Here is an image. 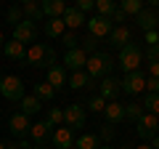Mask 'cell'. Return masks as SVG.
<instances>
[{
    "label": "cell",
    "mask_w": 159,
    "mask_h": 149,
    "mask_svg": "<svg viewBox=\"0 0 159 149\" xmlns=\"http://www.w3.org/2000/svg\"><path fill=\"white\" fill-rule=\"evenodd\" d=\"M24 61L32 64V67H45L48 69V67L56 64V51H53L51 46H45V43H34V46L27 51Z\"/></svg>",
    "instance_id": "1"
},
{
    "label": "cell",
    "mask_w": 159,
    "mask_h": 149,
    "mask_svg": "<svg viewBox=\"0 0 159 149\" xmlns=\"http://www.w3.org/2000/svg\"><path fill=\"white\" fill-rule=\"evenodd\" d=\"M85 72L90 80H96V77H109L111 74V53H93V56H88V64H85Z\"/></svg>",
    "instance_id": "2"
},
{
    "label": "cell",
    "mask_w": 159,
    "mask_h": 149,
    "mask_svg": "<svg viewBox=\"0 0 159 149\" xmlns=\"http://www.w3.org/2000/svg\"><path fill=\"white\" fill-rule=\"evenodd\" d=\"M141 61H143V51L135 46V43H127L125 48H119V67L125 69L127 74H130V72H138Z\"/></svg>",
    "instance_id": "3"
},
{
    "label": "cell",
    "mask_w": 159,
    "mask_h": 149,
    "mask_svg": "<svg viewBox=\"0 0 159 149\" xmlns=\"http://www.w3.org/2000/svg\"><path fill=\"white\" fill-rule=\"evenodd\" d=\"M0 93H3L8 101H21V99H24V83H21V77H16V74H6V77L0 80Z\"/></svg>",
    "instance_id": "4"
},
{
    "label": "cell",
    "mask_w": 159,
    "mask_h": 149,
    "mask_svg": "<svg viewBox=\"0 0 159 149\" xmlns=\"http://www.w3.org/2000/svg\"><path fill=\"white\" fill-rule=\"evenodd\" d=\"M88 120L85 109H82V104H69L66 109H64V125L72 128V131H77V128H82Z\"/></svg>",
    "instance_id": "5"
},
{
    "label": "cell",
    "mask_w": 159,
    "mask_h": 149,
    "mask_svg": "<svg viewBox=\"0 0 159 149\" xmlns=\"http://www.w3.org/2000/svg\"><path fill=\"white\" fill-rule=\"evenodd\" d=\"M122 93V80H117L114 74H109V77H103L101 85H98V96L103 99V101H117V96Z\"/></svg>",
    "instance_id": "6"
},
{
    "label": "cell",
    "mask_w": 159,
    "mask_h": 149,
    "mask_svg": "<svg viewBox=\"0 0 159 149\" xmlns=\"http://www.w3.org/2000/svg\"><path fill=\"white\" fill-rule=\"evenodd\" d=\"M85 64H88V53L82 48H72L64 53V69H69V72H82Z\"/></svg>",
    "instance_id": "7"
},
{
    "label": "cell",
    "mask_w": 159,
    "mask_h": 149,
    "mask_svg": "<svg viewBox=\"0 0 159 149\" xmlns=\"http://www.w3.org/2000/svg\"><path fill=\"white\" fill-rule=\"evenodd\" d=\"M88 24V35H93V37H106V35H111V19H103V16H90L85 19Z\"/></svg>",
    "instance_id": "8"
},
{
    "label": "cell",
    "mask_w": 159,
    "mask_h": 149,
    "mask_svg": "<svg viewBox=\"0 0 159 149\" xmlns=\"http://www.w3.org/2000/svg\"><path fill=\"white\" fill-rule=\"evenodd\" d=\"M159 131V117L157 115H148V112H143V117L138 120V136L146 138V141H151L154 136H157Z\"/></svg>",
    "instance_id": "9"
},
{
    "label": "cell",
    "mask_w": 159,
    "mask_h": 149,
    "mask_svg": "<svg viewBox=\"0 0 159 149\" xmlns=\"http://www.w3.org/2000/svg\"><path fill=\"white\" fill-rule=\"evenodd\" d=\"M122 91L130 93V96H138L141 91H146V77H143L141 69H138V72L125 74V80H122Z\"/></svg>",
    "instance_id": "10"
},
{
    "label": "cell",
    "mask_w": 159,
    "mask_h": 149,
    "mask_svg": "<svg viewBox=\"0 0 159 149\" xmlns=\"http://www.w3.org/2000/svg\"><path fill=\"white\" fill-rule=\"evenodd\" d=\"M8 128H11V133H13V136L27 138V136H29V128H32V123H29V117H27V115L16 112V115H13L11 120H8Z\"/></svg>",
    "instance_id": "11"
},
{
    "label": "cell",
    "mask_w": 159,
    "mask_h": 149,
    "mask_svg": "<svg viewBox=\"0 0 159 149\" xmlns=\"http://www.w3.org/2000/svg\"><path fill=\"white\" fill-rule=\"evenodd\" d=\"M34 35H37V27H34L32 22H27V19H24L21 24H16V27H13V40L16 43H32L34 40Z\"/></svg>",
    "instance_id": "12"
},
{
    "label": "cell",
    "mask_w": 159,
    "mask_h": 149,
    "mask_svg": "<svg viewBox=\"0 0 159 149\" xmlns=\"http://www.w3.org/2000/svg\"><path fill=\"white\" fill-rule=\"evenodd\" d=\"M51 141H53V147H58V149H72V144H74V131L72 128H56L53 131V136H51Z\"/></svg>",
    "instance_id": "13"
},
{
    "label": "cell",
    "mask_w": 159,
    "mask_h": 149,
    "mask_svg": "<svg viewBox=\"0 0 159 149\" xmlns=\"http://www.w3.org/2000/svg\"><path fill=\"white\" fill-rule=\"evenodd\" d=\"M48 85L53 88V91H61L64 85H66V69L61 67V64H53V67H48Z\"/></svg>",
    "instance_id": "14"
},
{
    "label": "cell",
    "mask_w": 159,
    "mask_h": 149,
    "mask_svg": "<svg viewBox=\"0 0 159 149\" xmlns=\"http://www.w3.org/2000/svg\"><path fill=\"white\" fill-rule=\"evenodd\" d=\"M135 22H138V27H141L143 32H154V29L159 27V16H157V11H151V8H143V11L135 16Z\"/></svg>",
    "instance_id": "15"
},
{
    "label": "cell",
    "mask_w": 159,
    "mask_h": 149,
    "mask_svg": "<svg viewBox=\"0 0 159 149\" xmlns=\"http://www.w3.org/2000/svg\"><path fill=\"white\" fill-rule=\"evenodd\" d=\"M48 138H51V125H48L45 120H43V123H34V125L29 128V141H34L37 147H45Z\"/></svg>",
    "instance_id": "16"
},
{
    "label": "cell",
    "mask_w": 159,
    "mask_h": 149,
    "mask_svg": "<svg viewBox=\"0 0 159 149\" xmlns=\"http://www.w3.org/2000/svg\"><path fill=\"white\" fill-rule=\"evenodd\" d=\"M40 8H43V16L45 19H61L64 11H66V3L64 0H43Z\"/></svg>",
    "instance_id": "17"
},
{
    "label": "cell",
    "mask_w": 159,
    "mask_h": 149,
    "mask_svg": "<svg viewBox=\"0 0 159 149\" xmlns=\"http://www.w3.org/2000/svg\"><path fill=\"white\" fill-rule=\"evenodd\" d=\"M103 115H106V120L111 123V125H117V123L125 120V104H119V101H106Z\"/></svg>",
    "instance_id": "18"
},
{
    "label": "cell",
    "mask_w": 159,
    "mask_h": 149,
    "mask_svg": "<svg viewBox=\"0 0 159 149\" xmlns=\"http://www.w3.org/2000/svg\"><path fill=\"white\" fill-rule=\"evenodd\" d=\"M127 43H133V32H130V27H114L111 29V46L114 48H125Z\"/></svg>",
    "instance_id": "19"
},
{
    "label": "cell",
    "mask_w": 159,
    "mask_h": 149,
    "mask_svg": "<svg viewBox=\"0 0 159 149\" xmlns=\"http://www.w3.org/2000/svg\"><path fill=\"white\" fill-rule=\"evenodd\" d=\"M21 13H24V19H27V22H32V24L40 22V19H45L37 0H24V3H21Z\"/></svg>",
    "instance_id": "20"
},
{
    "label": "cell",
    "mask_w": 159,
    "mask_h": 149,
    "mask_svg": "<svg viewBox=\"0 0 159 149\" xmlns=\"http://www.w3.org/2000/svg\"><path fill=\"white\" fill-rule=\"evenodd\" d=\"M61 22H64V27H69V29L74 32L77 27H82V24H85V13H80L77 8H69V6H66V11H64Z\"/></svg>",
    "instance_id": "21"
},
{
    "label": "cell",
    "mask_w": 159,
    "mask_h": 149,
    "mask_svg": "<svg viewBox=\"0 0 159 149\" xmlns=\"http://www.w3.org/2000/svg\"><path fill=\"white\" fill-rule=\"evenodd\" d=\"M3 46H6V56H8V59H13V61H24V56H27V48H24L21 43H16V40L11 37V40L3 43Z\"/></svg>",
    "instance_id": "22"
},
{
    "label": "cell",
    "mask_w": 159,
    "mask_h": 149,
    "mask_svg": "<svg viewBox=\"0 0 159 149\" xmlns=\"http://www.w3.org/2000/svg\"><path fill=\"white\" fill-rule=\"evenodd\" d=\"M66 85L69 88H74V91H80V88H85V85H93V80L88 77V72L82 69V72H72L66 77Z\"/></svg>",
    "instance_id": "23"
},
{
    "label": "cell",
    "mask_w": 159,
    "mask_h": 149,
    "mask_svg": "<svg viewBox=\"0 0 159 149\" xmlns=\"http://www.w3.org/2000/svg\"><path fill=\"white\" fill-rule=\"evenodd\" d=\"M43 29H45V35H48V37H61V35L66 32V27H64V22H61V19H48Z\"/></svg>",
    "instance_id": "24"
},
{
    "label": "cell",
    "mask_w": 159,
    "mask_h": 149,
    "mask_svg": "<svg viewBox=\"0 0 159 149\" xmlns=\"http://www.w3.org/2000/svg\"><path fill=\"white\" fill-rule=\"evenodd\" d=\"M32 96L37 99V101H51V99L56 96V91H53L48 83H37V85H34V93H32Z\"/></svg>",
    "instance_id": "25"
},
{
    "label": "cell",
    "mask_w": 159,
    "mask_h": 149,
    "mask_svg": "<svg viewBox=\"0 0 159 149\" xmlns=\"http://www.w3.org/2000/svg\"><path fill=\"white\" fill-rule=\"evenodd\" d=\"M37 112H40V101L34 96H24L21 99V115L32 117V115H37Z\"/></svg>",
    "instance_id": "26"
},
{
    "label": "cell",
    "mask_w": 159,
    "mask_h": 149,
    "mask_svg": "<svg viewBox=\"0 0 159 149\" xmlns=\"http://www.w3.org/2000/svg\"><path fill=\"white\" fill-rule=\"evenodd\" d=\"M119 11L125 13V16H138V13L143 11V3H141V0H122Z\"/></svg>",
    "instance_id": "27"
},
{
    "label": "cell",
    "mask_w": 159,
    "mask_h": 149,
    "mask_svg": "<svg viewBox=\"0 0 159 149\" xmlns=\"http://www.w3.org/2000/svg\"><path fill=\"white\" fill-rule=\"evenodd\" d=\"M96 11H98V16L111 19V13L117 11V3L114 0H96Z\"/></svg>",
    "instance_id": "28"
},
{
    "label": "cell",
    "mask_w": 159,
    "mask_h": 149,
    "mask_svg": "<svg viewBox=\"0 0 159 149\" xmlns=\"http://www.w3.org/2000/svg\"><path fill=\"white\" fill-rule=\"evenodd\" d=\"M143 112L159 117V93H146V99H143Z\"/></svg>",
    "instance_id": "29"
},
{
    "label": "cell",
    "mask_w": 159,
    "mask_h": 149,
    "mask_svg": "<svg viewBox=\"0 0 159 149\" xmlns=\"http://www.w3.org/2000/svg\"><path fill=\"white\" fill-rule=\"evenodd\" d=\"M74 147L77 149H98V136L96 133H85V136H80L74 141Z\"/></svg>",
    "instance_id": "30"
},
{
    "label": "cell",
    "mask_w": 159,
    "mask_h": 149,
    "mask_svg": "<svg viewBox=\"0 0 159 149\" xmlns=\"http://www.w3.org/2000/svg\"><path fill=\"white\" fill-rule=\"evenodd\" d=\"M125 117L138 123V120L143 117V104H135V101H133V104H125Z\"/></svg>",
    "instance_id": "31"
},
{
    "label": "cell",
    "mask_w": 159,
    "mask_h": 149,
    "mask_svg": "<svg viewBox=\"0 0 159 149\" xmlns=\"http://www.w3.org/2000/svg\"><path fill=\"white\" fill-rule=\"evenodd\" d=\"M82 51L88 53V56H93V53H98V37H93V35H85V40H82Z\"/></svg>",
    "instance_id": "32"
},
{
    "label": "cell",
    "mask_w": 159,
    "mask_h": 149,
    "mask_svg": "<svg viewBox=\"0 0 159 149\" xmlns=\"http://www.w3.org/2000/svg\"><path fill=\"white\" fill-rule=\"evenodd\" d=\"M61 43L66 46V51H72V48H80V40H77V35H74L72 29H66V32L61 35Z\"/></svg>",
    "instance_id": "33"
},
{
    "label": "cell",
    "mask_w": 159,
    "mask_h": 149,
    "mask_svg": "<svg viewBox=\"0 0 159 149\" xmlns=\"http://www.w3.org/2000/svg\"><path fill=\"white\" fill-rule=\"evenodd\" d=\"M48 125H51V128H56V125H61V123H64V112H61V109H56V107H53L51 109V112H48Z\"/></svg>",
    "instance_id": "34"
},
{
    "label": "cell",
    "mask_w": 159,
    "mask_h": 149,
    "mask_svg": "<svg viewBox=\"0 0 159 149\" xmlns=\"http://www.w3.org/2000/svg\"><path fill=\"white\" fill-rule=\"evenodd\" d=\"M8 22L16 27V24H21L24 22V13H21V6H11L8 8Z\"/></svg>",
    "instance_id": "35"
},
{
    "label": "cell",
    "mask_w": 159,
    "mask_h": 149,
    "mask_svg": "<svg viewBox=\"0 0 159 149\" xmlns=\"http://www.w3.org/2000/svg\"><path fill=\"white\" fill-rule=\"evenodd\" d=\"M114 136H117V128H114L111 123H106V125H101V133H98V138H103V141H111Z\"/></svg>",
    "instance_id": "36"
},
{
    "label": "cell",
    "mask_w": 159,
    "mask_h": 149,
    "mask_svg": "<svg viewBox=\"0 0 159 149\" xmlns=\"http://www.w3.org/2000/svg\"><path fill=\"white\" fill-rule=\"evenodd\" d=\"M103 107H106V101H103L101 96H93L90 99V112H103Z\"/></svg>",
    "instance_id": "37"
},
{
    "label": "cell",
    "mask_w": 159,
    "mask_h": 149,
    "mask_svg": "<svg viewBox=\"0 0 159 149\" xmlns=\"http://www.w3.org/2000/svg\"><path fill=\"white\" fill-rule=\"evenodd\" d=\"M74 8H77L80 13H85V11H93V8H96V0H80V3H77Z\"/></svg>",
    "instance_id": "38"
},
{
    "label": "cell",
    "mask_w": 159,
    "mask_h": 149,
    "mask_svg": "<svg viewBox=\"0 0 159 149\" xmlns=\"http://www.w3.org/2000/svg\"><path fill=\"white\" fill-rule=\"evenodd\" d=\"M148 77H157V80H159V59L148 61Z\"/></svg>",
    "instance_id": "39"
},
{
    "label": "cell",
    "mask_w": 159,
    "mask_h": 149,
    "mask_svg": "<svg viewBox=\"0 0 159 149\" xmlns=\"http://www.w3.org/2000/svg\"><path fill=\"white\" fill-rule=\"evenodd\" d=\"M146 91L148 93H159V80H157V77H148V80H146Z\"/></svg>",
    "instance_id": "40"
},
{
    "label": "cell",
    "mask_w": 159,
    "mask_h": 149,
    "mask_svg": "<svg viewBox=\"0 0 159 149\" xmlns=\"http://www.w3.org/2000/svg\"><path fill=\"white\" fill-rule=\"evenodd\" d=\"M146 59H148V61L159 59V43H157V46H148V48H146Z\"/></svg>",
    "instance_id": "41"
},
{
    "label": "cell",
    "mask_w": 159,
    "mask_h": 149,
    "mask_svg": "<svg viewBox=\"0 0 159 149\" xmlns=\"http://www.w3.org/2000/svg\"><path fill=\"white\" fill-rule=\"evenodd\" d=\"M146 43H148V46H157V43H159V29H154V32H146Z\"/></svg>",
    "instance_id": "42"
},
{
    "label": "cell",
    "mask_w": 159,
    "mask_h": 149,
    "mask_svg": "<svg viewBox=\"0 0 159 149\" xmlns=\"http://www.w3.org/2000/svg\"><path fill=\"white\" fill-rule=\"evenodd\" d=\"M111 19H114V22H119V27H122V22H127V16H125L122 11H119V6H117V11L111 13Z\"/></svg>",
    "instance_id": "43"
},
{
    "label": "cell",
    "mask_w": 159,
    "mask_h": 149,
    "mask_svg": "<svg viewBox=\"0 0 159 149\" xmlns=\"http://www.w3.org/2000/svg\"><path fill=\"white\" fill-rule=\"evenodd\" d=\"M148 147H151V149H159V136H154V138H151V144H148Z\"/></svg>",
    "instance_id": "44"
},
{
    "label": "cell",
    "mask_w": 159,
    "mask_h": 149,
    "mask_svg": "<svg viewBox=\"0 0 159 149\" xmlns=\"http://www.w3.org/2000/svg\"><path fill=\"white\" fill-rule=\"evenodd\" d=\"M133 149H151L148 144H141V147H133Z\"/></svg>",
    "instance_id": "45"
},
{
    "label": "cell",
    "mask_w": 159,
    "mask_h": 149,
    "mask_svg": "<svg viewBox=\"0 0 159 149\" xmlns=\"http://www.w3.org/2000/svg\"><path fill=\"white\" fill-rule=\"evenodd\" d=\"M8 149H19V144H8Z\"/></svg>",
    "instance_id": "46"
},
{
    "label": "cell",
    "mask_w": 159,
    "mask_h": 149,
    "mask_svg": "<svg viewBox=\"0 0 159 149\" xmlns=\"http://www.w3.org/2000/svg\"><path fill=\"white\" fill-rule=\"evenodd\" d=\"M32 149H48V147H37V144H32Z\"/></svg>",
    "instance_id": "47"
},
{
    "label": "cell",
    "mask_w": 159,
    "mask_h": 149,
    "mask_svg": "<svg viewBox=\"0 0 159 149\" xmlns=\"http://www.w3.org/2000/svg\"><path fill=\"white\" fill-rule=\"evenodd\" d=\"M0 149H8V144H3V141H0Z\"/></svg>",
    "instance_id": "48"
},
{
    "label": "cell",
    "mask_w": 159,
    "mask_h": 149,
    "mask_svg": "<svg viewBox=\"0 0 159 149\" xmlns=\"http://www.w3.org/2000/svg\"><path fill=\"white\" fill-rule=\"evenodd\" d=\"M0 46H3V29H0Z\"/></svg>",
    "instance_id": "49"
},
{
    "label": "cell",
    "mask_w": 159,
    "mask_h": 149,
    "mask_svg": "<svg viewBox=\"0 0 159 149\" xmlns=\"http://www.w3.org/2000/svg\"><path fill=\"white\" fill-rule=\"evenodd\" d=\"M98 149H111V147H109V144H106V147H98Z\"/></svg>",
    "instance_id": "50"
},
{
    "label": "cell",
    "mask_w": 159,
    "mask_h": 149,
    "mask_svg": "<svg viewBox=\"0 0 159 149\" xmlns=\"http://www.w3.org/2000/svg\"><path fill=\"white\" fill-rule=\"evenodd\" d=\"M119 149H133V147H119Z\"/></svg>",
    "instance_id": "51"
},
{
    "label": "cell",
    "mask_w": 159,
    "mask_h": 149,
    "mask_svg": "<svg viewBox=\"0 0 159 149\" xmlns=\"http://www.w3.org/2000/svg\"><path fill=\"white\" fill-rule=\"evenodd\" d=\"M0 80H3V74H0Z\"/></svg>",
    "instance_id": "52"
}]
</instances>
